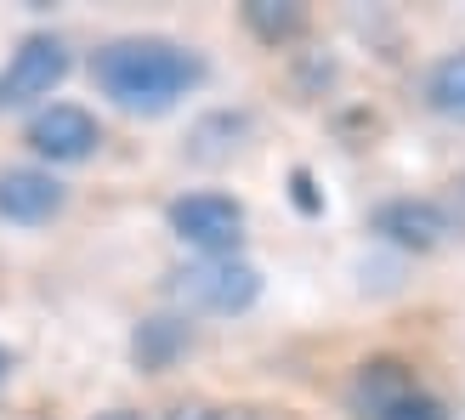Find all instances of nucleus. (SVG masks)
Listing matches in <instances>:
<instances>
[{
    "instance_id": "20e7f679",
    "label": "nucleus",
    "mask_w": 465,
    "mask_h": 420,
    "mask_svg": "<svg viewBox=\"0 0 465 420\" xmlns=\"http://www.w3.org/2000/svg\"><path fill=\"white\" fill-rule=\"evenodd\" d=\"M68 80V45L57 35H29L0 68V103L6 108H35Z\"/></svg>"
},
{
    "instance_id": "ddd939ff",
    "label": "nucleus",
    "mask_w": 465,
    "mask_h": 420,
    "mask_svg": "<svg viewBox=\"0 0 465 420\" xmlns=\"http://www.w3.org/2000/svg\"><path fill=\"white\" fill-rule=\"evenodd\" d=\"M165 420H250V415H232V409H216V404H176Z\"/></svg>"
},
{
    "instance_id": "9d476101",
    "label": "nucleus",
    "mask_w": 465,
    "mask_h": 420,
    "mask_svg": "<svg viewBox=\"0 0 465 420\" xmlns=\"http://www.w3.org/2000/svg\"><path fill=\"white\" fill-rule=\"evenodd\" d=\"M426 103L443 114V120L465 125V52H449V57L431 63V75H426Z\"/></svg>"
},
{
    "instance_id": "423d86ee",
    "label": "nucleus",
    "mask_w": 465,
    "mask_h": 420,
    "mask_svg": "<svg viewBox=\"0 0 465 420\" xmlns=\"http://www.w3.org/2000/svg\"><path fill=\"white\" fill-rule=\"evenodd\" d=\"M63 205H68V188L52 171H40V165L0 171V222H12V227H45V222L63 216Z\"/></svg>"
},
{
    "instance_id": "f8f14e48",
    "label": "nucleus",
    "mask_w": 465,
    "mask_h": 420,
    "mask_svg": "<svg viewBox=\"0 0 465 420\" xmlns=\"http://www.w3.org/2000/svg\"><path fill=\"white\" fill-rule=\"evenodd\" d=\"M375 420H449V404L431 398V392H409V398H398L391 409H381Z\"/></svg>"
},
{
    "instance_id": "f03ea898",
    "label": "nucleus",
    "mask_w": 465,
    "mask_h": 420,
    "mask_svg": "<svg viewBox=\"0 0 465 420\" xmlns=\"http://www.w3.org/2000/svg\"><path fill=\"white\" fill-rule=\"evenodd\" d=\"M165 295L182 313L232 318V313H250L262 301V267L244 262V255H193L188 267L171 273Z\"/></svg>"
},
{
    "instance_id": "1a4fd4ad",
    "label": "nucleus",
    "mask_w": 465,
    "mask_h": 420,
    "mask_svg": "<svg viewBox=\"0 0 465 420\" xmlns=\"http://www.w3.org/2000/svg\"><path fill=\"white\" fill-rule=\"evenodd\" d=\"M188 341H193V330H188V318H148L143 330H136V364L143 369H171L176 364V353H188Z\"/></svg>"
},
{
    "instance_id": "7ed1b4c3",
    "label": "nucleus",
    "mask_w": 465,
    "mask_h": 420,
    "mask_svg": "<svg viewBox=\"0 0 465 420\" xmlns=\"http://www.w3.org/2000/svg\"><path fill=\"white\" fill-rule=\"evenodd\" d=\"M165 222L182 245H193L199 255H239V239H244V205L232 194H182L171 199Z\"/></svg>"
},
{
    "instance_id": "2eb2a0df",
    "label": "nucleus",
    "mask_w": 465,
    "mask_h": 420,
    "mask_svg": "<svg viewBox=\"0 0 465 420\" xmlns=\"http://www.w3.org/2000/svg\"><path fill=\"white\" fill-rule=\"evenodd\" d=\"M12 375V353H6V346H0V381H6Z\"/></svg>"
},
{
    "instance_id": "4468645a",
    "label": "nucleus",
    "mask_w": 465,
    "mask_h": 420,
    "mask_svg": "<svg viewBox=\"0 0 465 420\" xmlns=\"http://www.w3.org/2000/svg\"><path fill=\"white\" fill-rule=\"evenodd\" d=\"M97 420H143L136 409H108V415H97Z\"/></svg>"
},
{
    "instance_id": "0eeeda50",
    "label": "nucleus",
    "mask_w": 465,
    "mask_h": 420,
    "mask_svg": "<svg viewBox=\"0 0 465 420\" xmlns=\"http://www.w3.org/2000/svg\"><path fill=\"white\" fill-rule=\"evenodd\" d=\"M375 233L386 245H398V250L426 255V250H437L454 233V216L437 199H386L375 210Z\"/></svg>"
},
{
    "instance_id": "f257e3e1",
    "label": "nucleus",
    "mask_w": 465,
    "mask_h": 420,
    "mask_svg": "<svg viewBox=\"0 0 465 420\" xmlns=\"http://www.w3.org/2000/svg\"><path fill=\"white\" fill-rule=\"evenodd\" d=\"M91 85L114 108L159 120V114H171L182 97H193L204 85V57L165 35H120L91 52Z\"/></svg>"
},
{
    "instance_id": "6e6552de",
    "label": "nucleus",
    "mask_w": 465,
    "mask_h": 420,
    "mask_svg": "<svg viewBox=\"0 0 465 420\" xmlns=\"http://www.w3.org/2000/svg\"><path fill=\"white\" fill-rule=\"evenodd\" d=\"M409 392H420V381H414V369L403 358H369L358 369V381H352V409L363 420H375L381 409H391L398 398H409Z\"/></svg>"
},
{
    "instance_id": "9b49d317",
    "label": "nucleus",
    "mask_w": 465,
    "mask_h": 420,
    "mask_svg": "<svg viewBox=\"0 0 465 420\" xmlns=\"http://www.w3.org/2000/svg\"><path fill=\"white\" fill-rule=\"evenodd\" d=\"M244 23H250L255 40L284 45V40H295L301 29H307V12L290 6V0H244Z\"/></svg>"
},
{
    "instance_id": "39448f33",
    "label": "nucleus",
    "mask_w": 465,
    "mask_h": 420,
    "mask_svg": "<svg viewBox=\"0 0 465 420\" xmlns=\"http://www.w3.org/2000/svg\"><path fill=\"white\" fill-rule=\"evenodd\" d=\"M23 143L40 159H52V165H80V159L97 154L103 125H97V114L80 108V103H45L29 120V131H23Z\"/></svg>"
}]
</instances>
